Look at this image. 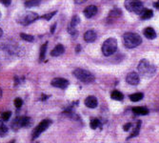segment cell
I'll list each match as a JSON object with an SVG mask.
<instances>
[{
	"label": "cell",
	"instance_id": "cell-1",
	"mask_svg": "<svg viewBox=\"0 0 159 143\" xmlns=\"http://www.w3.org/2000/svg\"><path fill=\"white\" fill-rule=\"evenodd\" d=\"M138 72L143 77L150 78L155 74L156 69L147 59H142L138 64Z\"/></svg>",
	"mask_w": 159,
	"mask_h": 143
},
{
	"label": "cell",
	"instance_id": "cell-2",
	"mask_svg": "<svg viewBox=\"0 0 159 143\" xmlns=\"http://www.w3.org/2000/svg\"><path fill=\"white\" fill-rule=\"evenodd\" d=\"M123 42L126 48L128 49H134L139 46L142 43V38L139 35L134 33H127L123 36Z\"/></svg>",
	"mask_w": 159,
	"mask_h": 143
},
{
	"label": "cell",
	"instance_id": "cell-3",
	"mask_svg": "<svg viewBox=\"0 0 159 143\" xmlns=\"http://www.w3.org/2000/svg\"><path fill=\"white\" fill-rule=\"evenodd\" d=\"M39 18V16L34 12H24L20 13L16 18V22L23 26H28Z\"/></svg>",
	"mask_w": 159,
	"mask_h": 143
},
{
	"label": "cell",
	"instance_id": "cell-4",
	"mask_svg": "<svg viewBox=\"0 0 159 143\" xmlns=\"http://www.w3.org/2000/svg\"><path fill=\"white\" fill-rule=\"evenodd\" d=\"M73 74L79 81H81L83 83L89 84V83H92L94 81V76L87 70L75 69Z\"/></svg>",
	"mask_w": 159,
	"mask_h": 143
},
{
	"label": "cell",
	"instance_id": "cell-5",
	"mask_svg": "<svg viewBox=\"0 0 159 143\" xmlns=\"http://www.w3.org/2000/svg\"><path fill=\"white\" fill-rule=\"evenodd\" d=\"M117 50V41L115 38H108L102 45V53L106 56L113 54Z\"/></svg>",
	"mask_w": 159,
	"mask_h": 143
},
{
	"label": "cell",
	"instance_id": "cell-6",
	"mask_svg": "<svg viewBox=\"0 0 159 143\" xmlns=\"http://www.w3.org/2000/svg\"><path fill=\"white\" fill-rule=\"evenodd\" d=\"M124 5L129 12H134L136 14H140L143 12V10L145 9L140 0H126Z\"/></svg>",
	"mask_w": 159,
	"mask_h": 143
},
{
	"label": "cell",
	"instance_id": "cell-7",
	"mask_svg": "<svg viewBox=\"0 0 159 143\" xmlns=\"http://www.w3.org/2000/svg\"><path fill=\"white\" fill-rule=\"evenodd\" d=\"M32 125V119L28 117H18L11 122L12 130L17 131L20 128H28Z\"/></svg>",
	"mask_w": 159,
	"mask_h": 143
},
{
	"label": "cell",
	"instance_id": "cell-8",
	"mask_svg": "<svg viewBox=\"0 0 159 143\" xmlns=\"http://www.w3.org/2000/svg\"><path fill=\"white\" fill-rule=\"evenodd\" d=\"M52 124V120L50 119H44V120H42L38 125L37 127L34 128V130L33 131V139H35L37 138L43 132H45L47 129L50 127V125Z\"/></svg>",
	"mask_w": 159,
	"mask_h": 143
},
{
	"label": "cell",
	"instance_id": "cell-9",
	"mask_svg": "<svg viewBox=\"0 0 159 143\" xmlns=\"http://www.w3.org/2000/svg\"><path fill=\"white\" fill-rule=\"evenodd\" d=\"M69 81L65 78L62 77H55L52 80L51 85L53 86L55 88H59V89H66L68 86H69Z\"/></svg>",
	"mask_w": 159,
	"mask_h": 143
},
{
	"label": "cell",
	"instance_id": "cell-10",
	"mask_svg": "<svg viewBox=\"0 0 159 143\" xmlns=\"http://www.w3.org/2000/svg\"><path fill=\"white\" fill-rule=\"evenodd\" d=\"M126 81L127 83H129V85H137L140 81V77L139 75L135 72H132V73L128 74V76H126Z\"/></svg>",
	"mask_w": 159,
	"mask_h": 143
},
{
	"label": "cell",
	"instance_id": "cell-11",
	"mask_svg": "<svg viewBox=\"0 0 159 143\" xmlns=\"http://www.w3.org/2000/svg\"><path fill=\"white\" fill-rule=\"evenodd\" d=\"M96 13H97V8L95 6H93V5L88 6L84 10V16L87 18H92L93 16H95Z\"/></svg>",
	"mask_w": 159,
	"mask_h": 143
},
{
	"label": "cell",
	"instance_id": "cell-12",
	"mask_svg": "<svg viewBox=\"0 0 159 143\" xmlns=\"http://www.w3.org/2000/svg\"><path fill=\"white\" fill-rule=\"evenodd\" d=\"M97 104H98L97 103V99L93 95H90V96H88L85 99V105L88 108H91V109L96 108Z\"/></svg>",
	"mask_w": 159,
	"mask_h": 143
},
{
	"label": "cell",
	"instance_id": "cell-13",
	"mask_svg": "<svg viewBox=\"0 0 159 143\" xmlns=\"http://www.w3.org/2000/svg\"><path fill=\"white\" fill-rule=\"evenodd\" d=\"M84 39L86 42L88 43H93L96 39V33L93 30H89L87 31L84 35Z\"/></svg>",
	"mask_w": 159,
	"mask_h": 143
},
{
	"label": "cell",
	"instance_id": "cell-14",
	"mask_svg": "<svg viewBox=\"0 0 159 143\" xmlns=\"http://www.w3.org/2000/svg\"><path fill=\"white\" fill-rule=\"evenodd\" d=\"M64 52H65L64 46H63L62 44H58V45H56V46L53 48V50L51 52V55L56 57V56H59V55L63 54Z\"/></svg>",
	"mask_w": 159,
	"mask_h": 143
},
{
	"label": "cell",
	"instance_id": "cell-15",
	"mask_svg": "<svg viewBox=\"0 0 159 143\" xmlns=\"http://www.w3.org/2000/svg\"><path fill=\"white\" fill-rule=\"evenodd\" d=\"M144 35L149 39H153L156 37V33L154 31V29L152 27H148L144 30Z\"/></svg>",
	"mask_w": 159,
	"mask_h": 143
},
{
	"label": "cell",
	"instance_id": "cell-16",
	"mask_svg": "<svg viewBox=\"0 0 159 143\" xmlns=\"http://www.w3.org/2000/svg\"><path fill=\"white\" fill-rule=\"evenodd\" d=\"M139 16H141L142 19H150L151 17H152L153 16V12L152 10H149V9H144L143 12L139 14Z\"/></svg>",
	"mask_w": 159,
	"mask_h": 143
},
{
	"label": "cell",
	"instance_id": "cell-17",
	"mask_svg": "<svg viewBox=\"0 0 159 143\" xmlns=\"http://www.w3.org/2000/svg\"><path fill=\"white\" fill-rule=\"evenodd\" d=\"M133 112L136 114H140V116H145L149 113V110L145 107H134Z\"/></svg>",
	"mask_w": 159,
	"mask_h": 143
},
{
	"label": "cell",
	"instance_id": "cell-18",
	"mask_svg": "<svg viewBox=\"0 0 159 143\" xmlns=\"http://www.w3.org/2000/svg\"><path fill=\"white\" fill-rule=\"evenodd\" d=\"M47 47H48V42H46L45 44H43L40 48V53H39V61L42 62L45 59V55L47 52Z\"/></svg>",
	"mask_w": 159,
	"mask_h": 143
},
{
	"label": "cell",
	"instance_id": "cell-19",
	"mask_svg": "<svg viewBox=\"0 0 159 143\" xmlns=\"http://www.w3.org/2000/svg\"><path fill=\"white\" fill-rule=\"evenodd\" d=\"M41 0H26L24 5L26 8H33V7H36L40 4Z\"/></svg>",
	"mask_w": 159,
	"mask_h": 143
},
{
	"label": "cell",
	"instance_id": "cell-20",
	"mask_svg": "<svg viewBox=\"0 0 159 143\" xmlns=\"http://www.w3.org/2000/svg\"><path fill=\"white\" fill-rule=\"evenodd\" d=\"M111 99H114V100H118V101H120V100H123L124 98V95L122 93H120L119 91H113L111 95Z\"/></svg>",
	"mask_w": 159,
	"mask_h": 143
},
{
	"label": "cell",
	"instance_id": "cell-21",
	"mask_svg": "<svg viewBox=\"0 0 159 143\" xmlns=\"http://www.w3.org/2000/svg\"><path fill=\"white\" fill-rule=\"evenodd\" d=\"M143 97H144V95L142 93H136V94H133V95H129V99H131L133 102L140 101Z\"/></svg>",
	"mask_w": 159,
	"mask_h": 143
},
{
	"label": "cell",
	"instance_id": "cell-22",
	"mask_svg": "<svg viewBox=\"0 0 159 143\" xmlns=\"http://www.w3.org/2000/svg\"><path fill=\"white\" fill-rule=\"evenodd\" d=\"M140 127H141V121H138L135 128H134V132L132 133V135L129 136L127 139H129V138H132V137H134V136H137L139 135V131H140Z\"/></svg>",
	"mask_w": 159,
	"mask_h": 143
},
{
	"label": "cell",
	"instance_id": "cell-23",
	"mask_svg": "<svg viewBox=\"0 0 159 143\" xmlns=\"http://www.w3.org/2000/svg\"><path fill=\"white\" fill-rule=\"evenodd\" d=\"M101 126V123H100V120L97 119V118H92L91 121H90V127L93 130H95L96 128L100 127Z\"/></svg>",
	"mask_w": 159,
	"mask_h": 143
},
{
	"label": "cell",
	"instance_id": "cell-24",
	"mask_svg": "<svg viewBox=\"0 0 159 143\" xmlns=\"http://www.w3.org/2000/svg\"><path fill=\"white\" fill-rule=\"evenodd\" d=\"M120 16H122V12L119 9H114V10H112L110 12V14H109L110 17H119Z\"/></svg>",
	"mask_w": 159,
	"mask_h": 143
},
{
	"label": "cell",
	"instance_id": "cell-25",
	"mask_svg": "<svg viewBox=\"0 0 159 143\" xmlns=\"http://www.w3.org/2000/svg\"><path fill=\"white\" fill-rule=\"evenodd\" d=\"M20 37H21L23 40L27 41V42H33V41L34 40V37L33 35H27V34H24V33H21V34H20Z\"/></svg>",
	"mask_w": 159,
	"mask_h": 143
},
{
	"label": "cell",
	"instance_id": "cell-26",
	"mask_svg": "<svg viewBox=\"0 0 159 143\" xmlns=\"http://www.w3.org/2000/svg\"><path fill=\"white\" fill-rule=\"evenodd\" d=\"M79 23H80V18H79V16H73V18H71V21H70V26L75 28V26H77Z\"/></svg>",
	"mask_w": 159,
	"mask_h": 143
},
{
	"label": "cell",
	"instance_id": "cell-27",
	"mask_svg": "<svg viewBox=\"0 0 159 143\" xmlns=\"http://www.w3.org/2000/svg\"><path fill=\"white\" fill-rule=\"evenodd\" d=\"M11 116V112H10V111L4 112V113L1 114V119H2V120H4V121H7V120H9V119H10Z\"/></svg>",
	"mask_w": 159,
	"mask_h": 143
},
{
	"label": "cell",
	"instance_id": "cell-28",
	"mask_svg": "<svg viewBox=\"0 0 159 143\" xmlns=\"http://www.w3.org/2000/svg\"><path fill=\"white\" fill-rule=\"evenodd\" d=\"M7 133H8V127L5 124L0 126V136H5Z\"/></svg>",
	"mask_w": 159,
	"mask_h": 143
},
{
	"label": "cell",
	"instance_id": "cell-29",
	"mask_svg": "<svg viewBox=\"0 0 159 143\" xmlns=\"http://www.w3.org/2000/svg\"><path fill=\"white\" fill-rule=\"evenodd\" d=\"M56 13V12H49V13H46L44 16H42L41 18L42 19H45V20H51L52 17H53V16Z\"/></svg>",
	"mask_w": 159,
	"mask_h": 143
},
{
	"label": "cell",
	"instance_id": "cell-30",
	"mask_svg": "<svg viewBox=\"0 0 159 143\" xmlns=\"http://www.w3.org/2000/svg\"><path fill=\"white\" fill-rule=\"evenodd\" d=\"M13 103H14V106H16L17 109H19V108H20V107H22V105H23V100H22L21 98L17 97V98L14 99Z\"/></svg>",
	"mask_w": 159,
	"mask_h": 143
},
{
	"label": "cell",
	"instance_id": "cell-31",
	"mask_svg": "<svg viewBox=\"0 0 159 143\" xmlns=\"http://www.w3.org/2000/svg\"><path fill=\"white\" fill-rule=\"evenodd\" d=\"M68 32L71 35H77V31L75 30V27H71V26H69L68 27Z\"/></svg>",
	"mask_w": 159,
	"mask_h": 143
},
{
	"label": "cell",
	"instance_id": "cell-32",
	"mask_svg": "<svg viewBox=\"0 0 159 143\" xmlns=\"http://www.w3.org/2000/svg\"><path fill=\"white\" fill-rule=\"evenodd\" d=\"M0 3L6 7H9L11 3V0H0Z\"/></svg>",
	"mask_w": 159,
	"mask_h": 143
},
{
	"label": "cell",
	"instance_id": "cell-33",
	"mask_svg": "<svg viewBox=\"0 0 159 143\" xmlns=\"http://www.w3.org/2000/svg\"><path fill=\"white\" fill-rule=\"evenodd\" d=\"M131 127H132V123H127V124H125L124 126H123V130L125 131V132H128L129 129H131Z\"/></svg>",
	"mask_w": 159,
	"mask_h": 143
},
{
	"label": "cell",
	"instance_id": "cell-34",
	"mask_svg": "<svg viewBox=\"0 0 159 143\" xmlns=\"http://www.w3.org/2000/svg\"><path fill=\"white\" fill-rule=\"evenodd\" d=\"M87 0H75V2L76 3V4H82V3H84V2H86Z\"/></svg>",
	"mask_w": 159,
	"mask_h": 143
},
{
	"label": "cell",
	"instance_id": "cell-35",
	"mask_svg": "<svg viewBox=\"0 0 159 143\" xmlns=\"http://www.w3.org/2000/svg\"><path fill=\"white\" fill-rule=\"evenodd\" d=\"M154 6H155L156 8H158V9H159V0H158V1L154 4Z\"/></svg>",
	"mask_w": 159,
	"mask_h": 143
},
{
	"label": "cell",
	"instance_id": "cell-36",
	"mask_svg": "<svg viewBox=\"0 0 159 143\" xmlns=\"http://www.w3.org/2000/svg\"><path fill=\"white\" fill-rule=\"evenodd\" d=\"M2 35H3V31H2V29H1V28H0V37H1V36H2Z\"/></svg>",
	"mask_w": 159,
	"mask_h": 143
},
{
	"label": "cell",
	"instance_id": "cell-37",
	"mask_svg": "<svg viewBox=\"0 0 159 143\" xmlns=\"http://www.w3.org/2000/svg\"><path fill=\"white\" fill-rule=\"evenodd\" d=\"M1 97H2V90L0 89V98H1Z\"/></svg>",
	"mask_w": 159,
	"mask_h": 143
},
{
	"label": "cell",
	"instance_id": "cell-38",
	"mask_svg": "<svg viewBox=\"0 0 159 143\" xmlns=\"http://www.w3.org/2000/svg\"><path fill=\"white\" fill-rule=\"evenodd\" d=\"M3 124H4V123H3V121H2V120H0V126H2Z\"/></svg>",
	"mask_w": 159,
	"mask_h": 143
},
{
	"label": "cell",
	"instance_id": "cell-39",
	"mask_svg": "<svg viewBox=\"0 0 159 143\" xmlns=\"http://www.w3.org/2000/svg\"><path fill=\"white\" fill-rule=\"evenodd\" d=\"M1 16H1V12H0V19H1Z\"/></svg>",
	"mask_w": 159,
	"mask_h": 143
}]
</instances>
